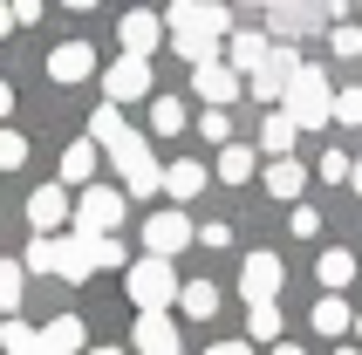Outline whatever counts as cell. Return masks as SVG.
<instances>
[{
  "instance_id": "6da1fadb",
  "label": "cell",
  "mask_w": 362,
  "mask_h": 355,
  "mask_svg": "<svg viewBox=\"0 0 362 355\" xmlns=\"http://www.w3.org/2000/svg\"><path fill=\"white\" fill-rule=\"evenodd\" d=\"M123 287H130V308H137V315H164V308L185 294V280L171 274V260H151V253L123 274Z\"/></svg>"
},
{
  "instance_id": "7a4b0ae2",
  "label": "cell",
  "mask_w": 362,
  "mask_h": 355,
  "mask_svg": "<svg viewBox=\"0 0 362 355\" xmlns=\"http://www.w3.org/2000/svg\"><path fill=\"white\" fill-rule=\"evenodd\" d=\"M287 117L301 123V130L335 123V82H328V69H315V62H308L301 76H294V89H287Z\"/></svg>"
},
{
  "instance_id": "3957f363",
  "label": "cell",
  "mask_w": 362,
  "mask_h": 355,
  "mask_svg": "<svg viewBox=\"0 0 362 355\" xmlns=\"http://www.w3.org/2000/svg\"><path fill=\"white\" fill-rule=\"evenodd\" d=\"M110 158H117V178H123V192H137V198H158V192H164V164L151 158V144H144L137 130H130V137H123L117 151H110Z\"/></svg>"
},
{
  "instance_id": "277c9868",
  "label": "cell",
  "mask_w": 362,
  "mask_h": 355,
  "mask_svg": "<svg viewBox=\"0 0 362 355\" xmlns=\"http://www.w3.org/2000/svg\"><path fill=\"white\" fill-rule=\"evenodd\" d=\"M123 226V192L117 185H89L76 198V239H117Z\"/></svg>"
},
{
  "instance_id": "5b68a950",
  "label": "cell",
  "mask_w": 362,
  "mask_h": 355,
  "mask_svg": "<svg viewBox=\"0 0 362 355\" xmlns=\"http://www.w3.org/2000/svg\"><path fill=\"white\" fill-rule=\"evenodd\" d=\"M164 28L171 35H192V41H233V14L212 7V0H185V7H164Z\"/></svg>"
},
{
  "instance_id": "8992f818",
  "label": "cell",
  "mask_w": 362,
  "mask_h": 355,
  "mask_svg": "<svg viewBox=\"0 0 362 355\" xmlns=\"http://www.w3.org/2000/svg\"><path fill=\"white\" fill-rule=\"evenodd\" d=\"M301 69H308V62L281 41V48H274V62H267L260 76L246 82V96H253V103H267V110H287V89H294V76H301Z\"/></svg>"
},
{
  "instance_id": "52a82bcc",
  "label": "cell",
  "mask_w": 362,
  "mask_h": 355,
  "mask_svg": "<svg viewBox=\"0 0 362 355\" xmlns=\"http://www.w3.org/2000/svg\"><path fill=\"white\" fill-rule=\"evenodd\" d=\"M28 226H35V239H62V226H76L69 185H35L28 192Z\"/></svg>"
},
{
  "instance_id": "ba28073f",
  "label": "cell",
  "mask_w": 362,
  "mask_h": 355,
  "mask_svg": "<svg viewBox=\"0 0 362 355\" xmlns=\"http://www.w3.org/2000/svg\"><path fill=\"white\" fill-rule=\"evenodd\" d=\"M151 89H158V82H151V62H137V55H117L110 62V69H103V96L117 103H137V96H151Z\"/></svg>"
},
{
  "instance_id": "9c48e42d",
  "label": "cell",
  "mask_w": 362,
  "mask_h": 355,
  "mask_svg": "<svg viewBox=\"0 0 362 355\" xmlns=\"http://www.w3.org/2000/svg\"><path fill=\"white\" fill-rule=\"evenodd\" d=\"M192 246V219L185 212H151L144 219V253L151 260H171V253H185Z\"/></svg>"
},
{
  "instance_id": "30bf717a",
  "label": "cell",
  "mask_w": 362,
  "mask_h": 355,
  "mask_svg": "<svg viewBox=\"0 0 362 355\" xmlns=\"http://www.w3.org/2000/svg\"><path fill=\"white\" fill-rule=\"evenodd\" d=\"M240 294H246V308H274V294H281V260L274 253H246Z\"/></svg>"
},
{
  "instance_id": "8fae6325",
  "label": "cell",
  "mask_w": 362,
  "mask_h": 355,
  "mask_svg": "<svg viewBox=\"0 0 362 355\" xmlns=\"http://www.w3.org/2000/svg\"><path fill=\"white\" fill-rule=\"evenodd\" d=\"M171 35L164 28V14H151V7H137V14H123L117 21V41H123V55H137V62H151V48Z\"/></svg>"
},
{
  "instance_id": "7c38bea8",
  "label": "cell",
  "mask_w": 362,
  "mask_h": 355,
  "mask_svg": "<svg viewBox=\"0 0 362 355\" xmlns=\"http://www.w3.org/2000/svg\"><path fill=\"white\" fill-rule=\"evenodd\" d=\"M267 62H274V41H267L260 28H233V41H226V69H233V76H260Z\"/></svg>"
},
{
  "instance_id": "4fadbf2b",
  "label": "cell",
  "mask_w": 362,
  "mask_h": 355,
  "mask_svg": "<svg viewBox=\"0 0 362 355\" xmlns=\"http://www.w3.org/2000/svg\"><path fill=\"white\" fill-rule=\"evenodd\" d=\"M130 342H137V355H185V349H178V328H171V315H137Z\"/></svg>"
},
{
  "instance_id": "5bb4252c",
  "label": "cell",
  "mask_w": 362,
  "mask_h": 355,
  "mask_svg": "<svg viewBox=\"0 0 362 355\" xmlns=\"http://www.w3.org/2000/svg\"><path fill=\"white\" fill-rule=\"evenodd\" d=\"M48 76L55 82H89L96 76V48H89V41H62L55 55H48Z\"/></svg>"
},
{
  "instance_id": "9a60e30c",
  "label": "cell",
  "mask_w": 362,
  "mask_h": 355,
  "mask_svg": "<svg viewBox=\"0 0 362 355\" xmlns=\"http://www.w3.org/2000/svg\"><path fill=\"white\" fill-rule=\"evenodd\" d=\"M55 274H62V280H89V274H96V239L62 233V239H55Z\"/></svg>"
},
{
  "instance_id": "2e32d148",
  "label": "cell",
  "mask_w": 362,
  "mask_h": 355,
  "mask_svg": "<svg viewBox=\"0 0 362 355\" xmlns=\"http://www.w3.org/2000/svg\"><path fill=\"white\" fill-rule=\"evenodd\" d=\"M240 82H246V76H233L226 62H212V69H192V89L205 96V110H226V103L240 96Z\"/></svg>"
},
{
  "instance_id": "e0dca14e",
  "label": "cell",
  "mask_w": 362,
  "mask_h": 355,
  "mask_svg": "<svg viewBox=\"0 0 362 355\" xmlns=\"http://www.w3.org/2000/svg\"><path fill=\"white\" fill-rule=\"evenodd\" d=\"M205 178H212V171H205L199 158H178V164H164V198H199V192H205Z\"/></svg>"
},
{
  "instance_id": "ac0fdd59",
  "label": "cell",
  "mask_w": 362,
  "mask_h": 355,
  "mask_svg": "<svg viewBox=\"0 0 362 355\" xmlns=\"http://www.w3.org/2000/svg\"><path fill=\"white\" fill-rule=\"evenodd\" d=\"M41 355H82V321L76 315H55L41 328Z\"/></svg>"
},
{
  "instance_id": "d6986e66",
  "label": "cell",
  "mask_w": 362,
  "mask_h": 355,
  "mask_svg": "<svg viewBox=\"0 0 362 355\" xmlns=\"http://www.w3.org/2000/svg\"><path fill=\"white\" fill-rule=\"evenodd\" d=\"M315 274H322V287H328V294H342L349 280H356V253H349V246H328V253L315 260Z\"/></svg>"
},
{
  "instance_id": "ffe728a7",
  "label": "cell",
  "mask_w": 362,
  "mask_h": 355,
  "mask_svg": "<svg viewBox=\"0 0 362 355\" xmlns=\"http://www.w3.org/2000/svg\"><path fill=\"white\" fill-rule=\"evenodd\" d=\"M294 137H301V123L287 117V110H267V130H260V144L274 151V164H281L287 151H294Z\"/></svg>"
},
{
  "instance_id": "44dd1931",
  "label": "cell",
  "mask_w": 362,
  "mask_h": 355,
  "mask_svg": "<svg viewBox=\"0 0 362 355\" xmlns=\"http://www.w3.org/2000/svg\"><path fill=\"white\" fill-rule=\"evenodd\" d=\"M315 328H322V335H349V328H356V308H349L342 294H322L315 301Z\"/></svg>"
},
{
  "instance_id": "7402d4cb",
  "label": "cell",
  "mask_w": 362,
  "mask_h": 355,
  "mask_svg": "<svg viewBox=\"0 0 362 355\" xmlns=\"http://www.w3.org/2000/svg\"><path fill=\"white\" fill-rule=\"evenodd\" d=\"M89 178H96V144H69L62 151V185H82L89 192Z\"/></svg>"
},
{
  "instance_id": "603a6c76",
  "label": "cell",
  "mask_w": 362,
  "mask_h": 355,
  "mask_svg": "<svg viewBox=\"0 0 362 355\" xmlns=\"http://www.w3.org/2000/svg\"><path fill=\"white\" fill-rule=\"evenodd\" d=\"M178 308L192 321H205V315H219V287L212 280H185V294H178Z\"/></svg>"
},
{
  "instance_id": "cb8c5ba5",
  "label": "cell",
  "mask_w": 362,
  "mask_h": 355,
  "mask_svg": "<svg viewBox=\"0 0 362 355\" xmlns=\"http://www.w3.org/2000/svg\"><path fill=\"white\" fill-rule=\"evenodd\" d=\"M123 137H130V130H123V110H117V103H103L96 117H89V144H110V151H117Z\"/></svg>"
},
{
  "instance_id": "d4e9b609",
  "label": "cell",
  "mask_w": 362,
  "mask_h": 355,
  "mask_svg": "<svg viewBox=\"0 0 362 355\" xmlns=\"http://www.w3.org/2000/svg\"><path fill=\"white\" fill-rule=\"evenodd\" d=\"M253 171H260V158H253L246 144H226V151H219V178H226V185H246Z\"/></svg>"
},
{
  "instance_id": "484cf974",
  "label": "cell",
  "mask_w": 362,
  "mask_h": 355,
  "mask_svg": "<svg viewBox=\"0 0 362 355\" xmlns=\"http://www.w3.org/2000/svg\"><path fill=\"white\" fill-rule=\"evenodd\" d=\"M0 355H41V335L28 328V321H0Z\"/></svg>"
},
{
  "instance_id": "4316f807",
  "label": "cell",
  "mask_w": 362,
  "mask_h": 355,
  "mask_svg": "<svg viewBox=\"0 0 362 355\" xmlns=\"http://www.w3.org/2000/svg\"><path fill=\"white\" fill-rule=\"evenodd\" d=\"M301 185H308V171L294 158H281L274 171H267V192H274V198H301Z\"/></svg>"
},
{
  "instance_id": "83f0119b",
  "label": "cell",
  "mask_w": 362,
  "mask_h": 355,
  "mask_svg": "<svg viewBox=\"0 0 362 355\" xmlns=\"http://www.w3.org/2000/svg\"><path fill=\"white\" fill-rule=\"evenodd\" d=\"M246 342H274L281 349V308H246Z\"/></svg>"
},
{
  "instance_id": "f1b7e54d",
  "label": "cell",
  "mask_w": 362,
  "mask_h": 355,
  "mask_svg": "<svg viewBox=\"0 0 362 355\" xmlns=\"http://www.w3.org/2000/svg\"><path fill=\"white\" fill-rule=\"evenodd\" d=\"M21 287H28V267H21V260H0V308H7V321H14V308H21Z\"/></svg>"
},
{
  "instance_id": "f546056e",
  "label": "cell",
  "mask_w": 362,
  "mask_h": 355,
  "mask_svg": "<svg viewBox=\"0 0 362 355\" xmlns=\"http://www.w3.org/2000/svg\"><path fill=\"white\" fill-rule=\"evenodd\" d=\"M151 130H158V137H178V130H185V103L178 96H158V103H151Z\"/></svg>"
},
{
  "instance_id": "4dcf8cb0",
  "label": "cell",
  "mask_w": 362,
  "mask_h": 355,
  "mask_svg": "<svg viewBox=\"0 0 362 355\" xmlns=\"http://www.w3.org/2000/svg\"><path fill=\"white\" fill-rule=\"evenodd\" d=\"M328 48H335L342 62H356V55H362V21H342V28H328Z\"/></svg>"
},
{
  "instance_id": "1f68e13d",
  "label": "cell",
  "mask_w": 362,
  "mask_h": 355,
  "mask_svg": "<svg viewBox=\"0 0 362 355\" xmlns=\"http://www.w3.org/2000/svg\"><path fill=\"white\" fill-rule=\"evenodd\" d=\"M21 267H28V274H55V239H28Z\"/></svg>"
},
{
  "instance_id": "d6a6232c",
  "label": "cell",
  "mask_w": 362,
  "mask_h": 355,
  "mask_svg": "<svg viewBox=\"0 0 362 355\" xmlns=\"http://www.w3.org/2000/svg\"><path fill=\"white\" fill-rule=\"evenodd\" d=\"M28 164V137L21 130H0V171H21Z\"/></svg>"
},
{
  "instance_id": "836d02e7",
  "label": "cell",
  "mask_w": 362,
  "mask_h": 355,
  "mask_svg": "<svg viewBox=\"0 0 362 355\" xmlns=\"http://www.w3.org/2000/svg\"><path fill=\"white\" fill-rule=\"evenodd\" d=\"M199 137H205V144H233V123H226V110H205V117H199Z\"/></svg>"
},
{
  "instance_id": "e575fe53",
  "label": "cell",
  "mask_w": 362,
  "mask_h": 355,
  "mask_svg": "<svg viewBox=\"0 0 362 355\" xmlns=\"http://www.w3.org/2000/svg\"><path fill=\"white\" fill-rule=\"evenodd\" d=\"M315 171H322L328 185H349V178H356V164H349V151H328V158L315 164Z\"/></svg>"
},
{
  "instance_id": "d590c367",
  "label": "cell",
  "mask_w": 362,
  "mask_h": 355,
  "mask_svg": "<svg viewBox=\"0 0 362 355\" xmlns=\"http://www.w3.org/2000/svg\"><path fill=\"white\" fill-rule=\"evenodd\" d=\"M335 123H362V82L356 89H335Z\"/></svg>"
},
{
  "instance_id": "8d00e7d4",
  "label": "cell",
  "mask_w": 362,
  "mask_h": 355,
  "mask_svg": "<svg viewBox=\"0 0 362 355\" xmlns=\"http://www.w3.org/2000/svg\"><path fill=\"white\" fill-rule=\"evenodd\" d=\"M287 226H294V239H315V233H322V212H315V205H294Z\"/></svg>"
},
{
  "instance_id": "74e56055",
  "label": "cell",
  "mask_w": 362,
  "mask_h": 355,
  "mask_svg": "<svg viewBox=\"0 0 362 355\" xmlns=\"http://www.w3.org/2000/svg\"><path fill=\"white\" fill-rule=\"evenodd\" d=\"M96 267H123V274H130V267H137V260L123 253L117 239H96Z\"/></svg>"
},
{
  "instance_id": "f35d334b",
  "label": "cell",
  "mask_w": 362,
  "mask_h": 355,
  "mask_svg": "<svg viewBox=\"0 0 362 355\" xmlns=\"http://www.w3.org/2000/svg\"><path fill=\"white\" fill-rule=\"evenodd\" d=\"M205 355H253V342H212Z\"/></svg>"
},
{
  "instance_id": "ab89813d",
  "label": "cell",
  "mask_w": 362,
  "mask_h": 355,
  "mask_svg": "<svg viewBox=\"0 0 362 355\" xmlns=\"http://www.w3.org/2000/svg\"><path fill=\"white\" fill-rule=\"evenodd\" d=\"M7 110H14V89H7V76H0V117H7Z\"/></svg>"
},
{
  "instance_id": "60d3db41",
  "label": "cell",
  "mask_w": 362,
  "mask_h": 355,
  "mask_svg": "<svg viewBox=\"0 0 362 355\" xmlns=\"http://www.w3.org/2000/svg\"><path fill=\"white\" fill-rule=\"evenodd\" d=\"M7 28H21V21H14V7H0V41H7Z\"/></svg>"
},
{
  "instance_id": "b9f144b4",
  "label": "cell",
  "mask_w": 362,
  "mask_h": 355,
  "mask_svg": "<svg viewBox=\"0 0 362 355\" xmlns=\"http://www.w3.org/2000/svg\"><path fill=\"white\" fill-rule=\"evenodd\" d=\"M349 185H356V198H362V158H356V178H349Z\"/></svg>"
},
{
  "instance_id": "7bdbcfd3",
  "label": "cell",
  "mask_w": 362,
  "mask_h": 355,
  "mask_svg": "<svg viewBox=\"0 0 362 355\" xmlns=\"http://www.w3.org/2000/svg\"><path fill=\"white\" fill-rule=\"evenodd\" d=\"M274 355H301V349H294V342H281V349H274Z\"/></svg>"
},
{
  "instance_id": "ee69618b",
  "label": "cell",
  "mask_w": 362,
  "mask_h": 355,
  "mask_svg": "<svg viewBox=\"0 0 362 355\" xmlns=\"http://www.w3.org/2000/svg\"><path fill=\"white\" fill-rule=\"evenodd\" d=\"M335 355H362V349H356V342H342V349H335Z\"/></svg>"
},
{
  "instance_id": "f6af8a7d",
  "label": "cell",
  "mask_w": 362,
  "mask_h": 355,
  "mask_svg": "<svg viewBox=\"0 0 362 355\" xmlns=\"http://www.w3.org/2000/svg\"><path fill=\"white\" fill-rule=\"evenodd\" d=\"M356 349H362V315H356Z\"/></svg>"
},
{
  "instance_id": "bcb514c9",
  "label": "cell",
  "mask_w": 362,
  "mask_h": 355,
  "mask_svg": "<svg viewBox=\"0 0 362 355\" xmlns=\"http://www.w3.org/2000/svg\"><path fill=\"white\" fill-rule=\"evenodd\" d=\"M89 355H123V349H89Z\"/></svg>"
}]
</instances>
